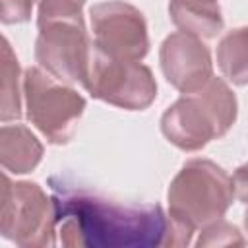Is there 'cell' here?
Here are the masks:
<instances>
[{
  "instance_id": "11",
  "label": "cell",
  "mask_w": 248,
  "mask_h": 248,
  "mask_svg": "<svg viewBox=\"0 0 248 248\" xmlns=\"http://www.w3.org/2000/svg\"><path fill=\"white\" fill-rule=\"evenodd\" d=\"M169 14L180 31L200 39L217 37L225 25L217 0H170Z\"/></svg>"
},
{
  "instance_id": "17",
  "label": "cell",
  "mask_w": 248,
  "mask_h": 248,
  "mask_svg": "<svg viewBox=\"0 0 248 248\" xmlns=\"http://www.w3.org/2000/svg\"><path fill=\"white\" fill-rule=\"evenodd\" d=\"M244 231L248 232V209L244 211Z\"/></svg>"
},
{
  "instance_id": "4",
  "label": "cell",
  "mask_w": 248,
  "mask_h": 248,
  "mask_svg": "<svg viewBox=\"0 0 248 248\" xmlns=\"http://www.w3.org/2000/svg\"><path fill=\"white\" fill-rule=\"evenodd\" d=\"M234 198L232 176L223 167L202 157L190 159L169 186V215L192 231L203 229L223 219Z\"/></svg>"
},
{
  "instance_id": "13",
  "label": "cell",
  "mask_w": 248,
  "mask_h": 248,
  "mask_svg": "<svg viewBox=\"0 0 248 248\" xmlns=\"http://www.w3.org/2000/svg\"><path fill=\"white\" fill-rule=\"evenodd\" d=\"M2 64H0V116L4 122L17 120L21 116V97H19V64L8 39H2Z\"/></svg>"
},
{
  "instance_id": "12",
  "label": "cell",
  "mask_w": 248,
  "mask_h": 248,
  "mask_svg": "<svg viewBox=\"0 0 248 248\" xmlns=\"http://www.w3.org/2000/svg\"><path fill=\"white\" fill-rule=\"evenodd\" d=\"M217 66L234 85H248V25L231 29L217 45Z\"/></svg>"
},
{
  "instance_id": "3",
  "label": "cell",
  "mask_w": 248,
  "mask_h": 248,
  "mask_svg": "<svg viewBox=\"0 0 248 248\" xmlns=\"http://www.w3.org/2000/svg\"><path fill=\"white\" fill-rule=\"evenodd\" d=\"M238 112L232 89L221 79L211 78L202 89L182 93L161 116L163 136L182 151H198L209 141L225 136Z\"/></svg>"
},
{
  "instance_id": "8",
  "label": "cell",
  "mask_w": 248,
  "mask_h": 248,
  "mask_svg": "<svg viewBox=\"0 0 248 248\" xmlns=\"http://www.w3.org/2000/svg\"><path fill=\"white\" fill-rule=\"evenodd\" d=\"M93 45L110 56L141 60L149 50V35L143 14L124 2L107 0L89 8Z\"/></svg>"
},
{
  "instance_id": "10",
  "label": "cell",
  "mask_w": 248,
  "mask_h": 248,
  "mask_svg": "<svg viewBox=\"0 0 248 248\" xmlns=\"http://www.w3.org/2000/svg\"><path fill=\"white\" fill-rule=\"evenodd\" d=\"M43 159V145L23 124H4L0 130V161L8 172H31Z\"/></svg>"
},
{
  "instance_id": "7",
  "label": "cell",
  "mask_w": 248,
  "mask_h": 248,
  "mask_svg": "<svg viewBox=\"0 0 248 248\" xmlns=\"http://www.w3.org/2000/svg\"><path fill=\"white\" fill-rule=\"evenodd\" d=\"M83 87L91 97L126 110H143L157 97V81L145 64L110 56L95 45Z\"/></svg>"
},
{
  "instance_id": "1",
  "label": "cell",
  "mask_w": 248,
  "mask_h": 248,
  "mask_svg": "<svg viewBox=\"0 0 248 248\" xmlns=\"http://www.w3.org/2000/svg\"><path fill=\"white\" fill-rule=\"evenodd\" d=\"M58 234L70 248H153L167 246L169 213L157 203H118L78 180L48 178Z\"/></svg>"
},
{
  "instance_id": "14",
  "label": "cell",
  "mask_w": 248,
  "mask_h": 248,
  "mask_svg": "<svg viewBox=\"0 0 248 248\" xmlns=\"http://www.w3.org/2000/svg\"><path fill=\"white\" fill-rule=\"evenodd\" d=\"M196 244L198 246H244L246 238L234 225L219 219L202 229V234Z\"/></svg>"
},
{
  "instance_id": "6",
  "label": "cell",
  "mask_w": 248,
  "mask_h": 248,
  "mask_svg": "<svg viewBox=\"0 0 248 248\" xmlns=\"http://www.w3.org/2000/svg\"><path fill=\"white\" fill-rule=\"evenodd\" d=\"M23 97L29 122L50 143H66L74 136L85 108V99L76 89L33 66L23 74Z\"/></svg>"
},
{
  "instance_id": "16",
  "label": "cell",
  "mask_w": 248,
  "mask_h": 248,
  "mask_svg": "<svg viewBox=\"0 0 248 248\" xmlns=\"http://www.w3.org/2000/svg\"><path fill=\"white\" fill-rule=\"evenodd\" d=\"M232 184H234V194L242 203H248V161L240 165L234 174H232Z\"/></svg>"
},
{
  "instance_id": "2",
  "label": "cell",
  "mask_w": 248,
  "mask_h": 248,
  "mask_svg": "<svg viewBox=\"0 0 248 248\" xmlns=\"http://www.w3.org/2000/svg\"><path fill=\"white\" fill-rule=\"evenodd\" d=\"M81 6L76 0H39L35 60L68 85H83L93 50Z\"/></svg>"
},
{
  "instance_id": "9",
  "label": "cell",
  "mask_w": 248,
  "mask_h": 248,
  "mask_svg": "<svg viewBox=\"0 0 248 248\" xmlns=\"http://www.w3.org/2000/svg\"><path fill=\"white\" fill-rule=\"evenodd\" d=\"M161 72L167 81L180 93H194L213 78L209 48L196 35L170 33L159 50Z\"/></svg>"
},
{
  "instance_id": "15",
  "label": "cell",
  "mask_w": 248,
  "mask_h": 248,
  "mask_svg": "<svg viewBox=\"0 0 248 248\" xmlns=\"http://www.w3.org/2000/svg\"><path fill=\"white\" fill-rule=\"evenodd\" d=\"M2 2V23H23L31 17L35 0H0Z\"/></svg>"
},
{
  "instance_id": "18",
  "label": "cell",
  "mask_w": 248,
  "mask_h": 248,
  "mask_svg": "<svg viewBox=\"0 0 248 248\" xmlns=\"http://www.w3.org/2000/svg\"><path fill=\"white\" fill-rule=\"evenodd\" d=\"M76 2H79V4H83V2H85V0H76Z\"/></svg>"
},
{
  "instance_id": "5",
  "label": "cell",
  "mask_w": 248,
  "mask_h": 248,
  "mask_svg": "<svg viewBox=\"0 0 248 248\" xmlns=\"http://www.w3.org/2000/svg\"><path fill=\"white\" fill-rule=\"evenodd\" d=\"M0 232L21 248L52 246L58 232L54 200L35 182H14L2 174Z\"/></svg>"
}]
</instances>
